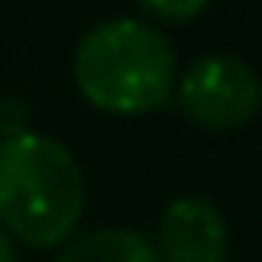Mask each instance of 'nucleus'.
I'll return each instance as SVG.
<instances>
[{"label":"nucleus","mask_w":262,"mask_h":262,"mask_svg":"<svg viewBox=\"0 0 262 262\" xmlns=\"http://www.w3.org/2000/svg\"><path fill=\"white\" fill-rule=\"evenodd\" d=\"M85 212V178L66 143L16 131L0 139V228L27 247H62Z\"/></svg>","instance_id":"f257e3e1"},{"label":"nucleus","mask_w":262,"mask_h":262,"mask_svg":"<svg viewBox=\"0 0 262 262\" xmlns=\"http://www.w3.org/2000/svg\"><path fill=\"white\" fill-rule=\"evenodd\" d=\"M74 85L100 112L147 116L173 97L178 58L155 24L108 19L77 42Z\"/></svg>","instance_id":"f03ea898"},{"label":"nucleus","mask_w":262,"mask_h":262,"mask_svg":"<svg viewBox=\"0 0 262 262\" xmlns=\"http://www.w3.org/2000/svg\"><path fill=\"white\" fill-rule=\"evenodd\" d=\"M181 108L208 131H235L251 123L262 108V81L235 54H205L189 62L173 85Z\"/></svg>","instance_id":"7ed1b4c3"},{"label":"nucleus","mask_w":262,"mask_h":262,"mask_svg":"<svg viewBox=\"0 0 262 262\" xmlns=\"http://www.w3.org/2000/svg\"><path fill=\"white\" fill-rule=\"evenodd\" d=\"M162 262H228V220L201 193H181L162 208L158 220Z\"/></svg>","instance_id":"20e7f679"},{"label":"nucleus","mask_w":262,"mask_h":262,"mask_svg":"<svg viewBox=\"0 0 262 262\" xmlns=\"http://www.w3.org/2000/svg\"><path fill=\"white\" fill-rule=\"evenodd\" d=\"M58 262H162L158 247L143 231L131 228H93L85 235H70Z\"/></svg>","instance_id":"39448f33"},{"label":"nucleus","mask_w":262,"mask_h":262,"mask_svg":"<svg viewBox=\"0 0 262 262\" xmlns=\"http://www.w3.org/2000/svg\"><path fill=\"white\" fill-rule=\"evenodd\" d=\"M212 0H139V8H147L155 19H166V24H185V19L201 16Z\"/></svg>","instance_id":"423d86ee"},{"label":"nucleus","mask_w":262,"mask_h":262,"mask_svg":"<svg viewBox=\"0 0 262 262\" xmlns=\"http://www.w3.org/2000/svg\"><path fill=\"white\" fill-rule=\"evenodd\" d=\"M0 262H19L16 258V247H12V235L0 228Z\"/></svg>","instance_id":"0eeeda50"}]
</instances>
